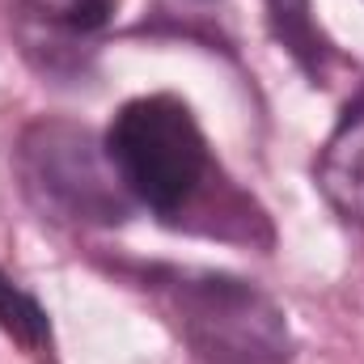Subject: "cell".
Masks as SVG:
<instances>
[{
    "label": "cell",
    "mask_w": 364,
    "mask_h": 364,
    "mask_svg": "<svg viewBox=\"0 0 364 364\" xmlns=\"http://www.w3.org/2000/svg\"><path fill=\"white\" fill-rule=\"evenodd\" d=\"M0 331L26 352V356H38V360H51V322L43 314V305L17 288L9 275H0Z\"/></svg>",
    "instance_id": "obj_7"
},
{
    "label": "cell",
    "mask_w": 364,
    "mask_h": 364,
    "mask_svg": "<svg viewBox=\"0 0 364 364\" xmlns=\"http://www.w3.org/2000/svg\"><path fill=\"white\" fill-rule=\"evenodd\" d=\"M149 284L203 364H288L292 335L272 296L216 272L153 267Z\"/></svg>",
    "instance_id": "obj_2"
},
{
    "label": "cell",
    "mask_w": 364,
    "mask_h": 364,
    "mask_svg": "<svg viewBox=\"0 0 364 364\" xmlns=\"http://www.w3.org/2000/svg\"><path fill=\"white\" fill-rule=\"evenodd\" d=\"M263 4H267V21H272L275 43L305 68V77L322 81L326 60H331V43L322 38V30L314 21V4L309 0H263Z\"/></svg>",
    "instance_id": "obj_6"
},
{
    "label": "cell",
    "mask_w": 364,
    "mask_h": 364,
    "mask_svg": "<svg viewBox=\"0 0 364 364\" xmlns=\"http://www.w3.org/2000/svg\"><path fill=\"white\" fill-rule=\"evenodd\" d=\"M21 170L43 208H60L64 216L97 225L127 216V191L119 186L106 149L97 153L90 132H77L68 123H38L21 144Z\"/></svg>",
    "instance_id": "obj_3"
},
{
    "label": "cell",
    "mask_w": 364,
    "mask_h": 364,
    "mask_svg": "<svg viewBox=\"0 0 364 364\" xmlns=\"http://www.w3.org/2000/svg\"><path fill=\"white\" fill-rule=\"evenodd\" d=\"M110 13L114 0H13V26L26 55L51 73L81 64Z\"/></svg>",
    "instance_id": "obj_4"
},
{
    "label": "cell",
    "mask_w": 364,
    "mask_h": 364,
    "mask_svg": "<svg viewBox=\"0 0 364 364\" xmlns=\"http://www.w3.org/2000/svg\"><path fill=\"white\" fill-rule=\"evenodd\" d=\"M102 149L119 186L170 225H178L212 182L208 140L191 106L170 93H149L119 106Z\"/></svg>",
    "instance_id": "obj_1"
},
{
    "label": "cell",
    "mask_w": 364,
    "mask_h": 364,
    "mask_svg": "<svg viewBox=\"0 0 364 364\" xmlns=\"http://www.w3.org/2000/svg\"><path fill=\"white\" fill-rule=\"evenodd\" d=\"M318 186L343 220L364 225V90L343 106L318 157Z\"/></svg>",
    "instance_id": "obj_5"
}]
</instances>
